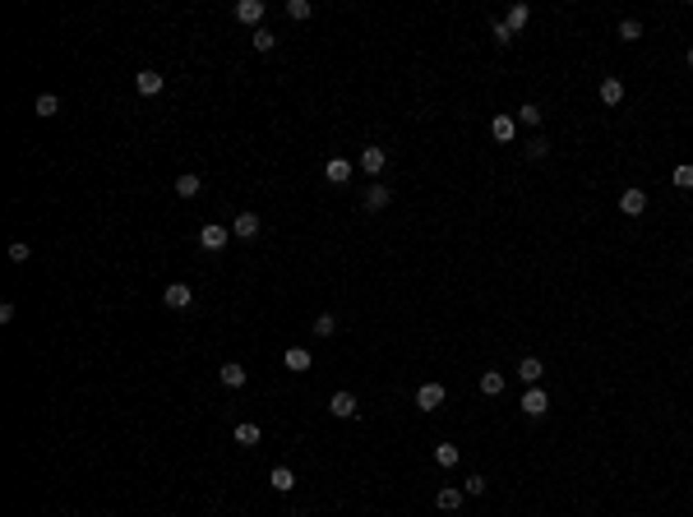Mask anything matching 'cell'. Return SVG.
<instances>
[{
	"label": "cell",
	"mask_w": 693,
	"mask_h": 517,
	"mask_svg": "<svg viewBox=\"0 0 693 517\" xmlns=\"http://www.w3.org/2000/svg\"><path fill=\"white\" fill-rule=\"evenodd\" d=\"M231 241V227H222V222H208V227L199 231V245L208 250V254H217V250H227Z\"/></svg>",
	"instance_id": "obj_1"
},
{
	"label": "cell",
	"mask_w": 693,
	"mask_h": 517,
	"mask_svg": "<svg viewBox=\"0 0 693 517\" xmlns=\"http://www.w3.org/2000/svg\"><path fill=\"white\" fill-rule=\"evenodd\" d=\"M444 397H448L444 383H421V388H416V407H421V411H439V407H444Z\"/></svg>",
	"instance_id": "obj_2"
},
{
	"label": "cell",
	"mask_w": 693,
	"mask_h": 517,
	"mask_svg": "<svg viewBox=\"0 0 693 517\" xmlns=\"http://www.w3.org/2000/svg\"><path fill=\"white\" fill-rule=\"evenodd\" d=\"M518 379H523L527 388H541V379H545V361H541V356H523V361H518Z\"/></svg>",
	"instance_id": "obj_3"
},
{
	"label": "cell",
	"mask_w": 693,
	"mask_h": 517,
	"mask_svg": "<svg viewBox=\"0 0 693 517\" xmlns=\"http://www.w3.org/2000/svg\"><path fill=\"white\" fill-rule=\"evenodd\" d=\"M328 411H333L338 420H352L356 411H361V402H356V393H347V388H338V393L328 397Z\"/></svg>",
	"instance_id": "obj_4"
},
{
	"label": "cell",
	"mask_w": 693,
	"mask_h": 517,
	"mask_svg": "<svg viewBox=\"0 0 693 517\" xmlns=\"http://www.w3.org/2000/svg\"><path fill=\"white\" fill-rule=\"evenodd\" d=\"M619 213L624 217H643L647 213V190H638V185L624 190V194H619Z\"/></svg>",
	"instance_id": "obj_5"
},
{
	"label": "cell",
	"mask_w": 693,
	"mask_h": 517,
	"mask_svg": "<svg viewBox=\"0 0 693 517\" xmlns=\"http://www.w3.org/2000/svg\"><path fill=\"white\" fill-rule=\"evenodd\" d=\"M490 134L499 139V143H513V139H518V116H508V111H499V116L490 121Z\"/></svg>",
	"instance_id": "obj_6"
},
{
	"label": "cell",
	"mask_w": 693,
	"mask_h": 517,
	"mask_svg": "<svg viewBox=\"0 0 693 517\" xmlns=\"http://www.w3.org/2000/svg\"><path fill=\"white\" fill-rule=\"evenodd\" d=\"M236 19L250 28H263V0H236Z\"/></svg>",
	"instance_id": "obj_7"
},
{
	"label": "cell",
	"mask_w": 693,
	"mask_h": 517,
	"mask_svg": "<svg viewBox=\"0 0 693 517\" xmlns=\"http://www.w3.org/2000/svg\"><path fill=\"white\" fill-rule=\"evenodd\" d=\"M384 167H388V152H384V148H374V143H370V148H361V171H365V176H379Z\"/></svg>",
	"instance_id": "obj_8"
},
{
	"label": "cell",
	"mask_w": 693,
	"mask_h": 517,
	"mask_svg": "<svg viewBox=\"0 0 693 517\" xmlns=\"http://www.w3.org/2000/svg\"><path fill=\"white\" fill-rule=\"evenodd\" d=\"M162 83H167V79L157 74V70H139V74H134L139 97H157V92H162Z\"/></svg>",
	"instance_id": "obj_9"
},
{
	"label": "cell",
	"mask_w": 693,
	"mask_h": 517,
	"mask_svg": "<svg viewBox=\"0 0 693 517\" xmlns=\"http://www.w3.org/2000/svg\"><path fill=\"white\" fill-rule=\"evenodd\" d=\"M190 301H194V291L185 287V282H171V287L162 291V305H167V310H185Z\"/></svg>",
	"instance_id": "obj_10"
},
{
	"label": "cell",
	"mask_w": 693,
	"mask_h": 517,
	"mask_svg": "<svg viewBox=\"0 0 693 517\" xmlns=\"http://www.w3.org/2000/svg\"><path fill=\"white\" fill-rule=\"evenodd\" d=\"M323 176H328V185H347L352 181V162H347V157H328V162H323Z\"/></svg>",
	"instance_id": "obj_11"
},
{
	"label": "cell",
	"mask_w": 693,
	"mask_h": 517,
	"mask_svg": "<svg viewBox=\"0 0 693 517\" xmlns=\"http://www.w3.org/2000/svg\"><path fill=\"white\" fill-rule=\"evenodd\" d=\"M231 236H236V241H254V236H259V217H254V213H241L236 222H231Z\"/></svg>",
	"instance_id": "obj_12"
},
{
	"label": "cell",
	"mask_w": 693,
	"mask_h": 517,
	"mask_svg": "<svg viewBox=\"0 0 693 517\" xmlns=\"http://www.w3.org/2000/svg\"><path fill=\"white\" fill-rule=\"evenodd\" d=\"M601 102H605V107H619V102H624V79H615V74L601 79Z\"/></svg>",
	"instance_id": "obj_13"
},
{
	"label": "cell",
	"mask_w": 693,
	"mask_h": 517,
	"mask_svg": "<svg viewBox=\"0 0 693 517\" xmlns=\"http://www.w3.org/2000/svg\"><path fill=\"white\" fill-rule=\"evenodd\" d=\"M545 407H550L545 388H527V393H523V411H527V416H545Z\"/></svg>",
	"instance_id": "obj_14"
},
{
	"label": "cell",
	"mask_w": 693,
	"mask_h": 517,
	"mask_svg": "<svg viewBox=\"0 0 693 517\" xmlns=\"http://www.w3.org/2000/svg\"><path fill=\"white\" fill-rule=\"evenodd\" d=\"M268 485H273L277 494H292V489H296V472H292V467H273V472H268Z\"/></svg>",
	"instance_id": "obj_15"
},
{
	"label": "cell",
	"mask_w": 693,
	"mask_h": 517,
	"mask_svg": "<svg viewBox=\"0 0 693 517\" xmlns=\"http://www.w3.org/2000/svg\"><path fill=\"white\" fill-rule=\"evenodd\" d=\"M434 462L444 467V472H453L462 462V453H458V443H434Z\"/></svg>",
	"instance_id": "obj_16"
},
{
	"label": "cell",
	"mask_w": 693,
	"mask_h": 517,
	"mask_svg": "<svg viewBox=\"0 0 693 517\" xmlns=\"http://www.w3.org/2000/svg\"><path fill=\"white\" fill-rule=\"evenodd\" d=\"M388 199H393L388 185H370V190H365V208H370V213H379V208H388Z\"/></svg>",
	"instance_id": "obj_17"
},
{
	"label": "cell",
	"mask_w": 693,
	"mask_h": 517,
	"mask_svg": "<svg viewBox=\"0 0 693 517\" xmlns=\"http://www.w3.org/2000/svg\"><path fill=\"white\" fill-rule=\"evenodd\" d=\"M462 499H467V494H462V489H453V485H444L439 494H434V503H439L444 513H458V508H462Z\"/></svg>",
	"instance_id": "obj_18"
},
{
	"label": "cell",
	"mask_w": 693,
	"mask_h": 517,
	"mask_svg": "<svg viewBox=\"0 0 693 517\" xmlns=\"http://www.w3.org/2000/svg\"><path fill=\"white\" fill-rule=\"evenodd\" d=\"M259 439H263V429L254 425V420H241V425H236V443H245V448H259Z\"/></svg>",
	"instance_id": "obj_19"
},
{
	"label": "cell",
	"mask_w": 693,
	"mask_h": 517,
	"mask_svg": "<svg viewBox=\"0 0 693 517\" xmlns=\"http://www.w3.org/2000/svg\"><path fill=\"white\" fill-rule=\"evenodd\" d=\"M310 365H314V361H310L305 347H287V369H292V374H305Z\"/></svg>",
	"instance_id": "obj_20"
},
{
	"label": "cell",
	"mask_w": 693,
	"mask_h": 517,
	"mask_svg": "<svg viewBox=\"0 0 693 517\" xmlns=\"http://www.w3.org/2000/svg\"><path fill=\"white\" fill-rule=\"evenodd\" d=\"M199 190H203V181L194 176V171H185V176H176V194H181V199H194Z\"/></svg>",
	"instance_id": "obj_21"
},
{
	"label": "cell",
	"mask_w": 693,
	"mask_h": 517,
	"mask_svg": "<svg viewBox=\"0 0 693 517\" xmlns=\"http://www.w3.org/2000/svg\"><path fill=\"white\" fill-rule=\"evenodd\" d=\"M245 379H250L245 365H236V361H227V365H222V383H227V388H245Z\"/></svg>",
	"instance_id": "obj_22"
},
{
	"label": "cell",
	"mask_w": 693,
	"mask_h": 517,
	"mask_svg": "<svg viewBox=\"0 0 693 517\" xmlns=\"http://www.w3.org/2000/svg\"><path fill=\"white\" fill-rule=\"evenodd\" d=\"M481 393L499 397V393H504V374H499V369H485V374H481Z\"/></svg>",
	"instance_id": "obj_23"
},
{
	"label": "cell",
	"mask_w": 693,
	"mask_h": 517,
	"mask_svg": "<svg viewBox=\"0 0 693 517\" xmlns=\"http://www.w3.org/2000/svg\"><path fill=\"white\" fill-rule=\"evenodd\" d=\"M527 19H532V10H527V5H513L504 23H508V32H523V28H527Z\"/></svg>",
	"instance_id": "obj_24"
},
{
	"label": "cell",
	"mask_w": 693,
	"mask_h": 517,
	"mask_svg": "<svg viewBox=\"0 0 693 517\" xmlns=\"http://www.w3.org/2000/svg\"><path fill=\"white\" fill-rule=\"evenodd\" d=\"M250 42H254V51H273V46H277V32H273V28H254V32H250Z\"/></svg>",
	"instance_id": "obj_25"
},
{
	"label": "cell",
	"mask_w": 693,
	"mask_h": 517,
	"mask_svg": "<svg viewBox=\"0 0 693 517\" xmlns=\"http://www.w3.org/2000/svg\"><path fill=\"white\" fill-rule=\"evenodd\" d=\"M56 111H61V97H56V92H42V97H37V116H42V121H51Z\"/></svg>",
	"instance_id": "obj_26"
},
{
	"label": "cell",
	"mask_w": 693,
	"mask_h": 517,
	"mask_svg": "<svg viewBox=\"0 0 693 517\" xmlns=\"http://www.w3.org/2000/svg\"><path fill=\"white\" fill-rule=\"evenodd\" d=\"M518 125H532V130L541 125V107H536V102H523V107H518Z\"/></svg>",
	"instance_id": "obj_27"
},
{
	"label": "cell",
	"mask_w": 693,
	"mask_h": 517,
	"mask_svg": "<svg viewBox=\"0 0 693 517\" xmlns=\"http://www.w3.org/2000/svg\"><path fill=\"white\" fill-rule=\"evenodd\" d=\"M638 37H643V23H638V19H624V23H619V42H638Z\"/></svg>",
	"instance_id": "obj_28"
},
{
	"label": "cell",
	"mask_w": 693,
	"mask_h": 517,
	"mask_svg": "<svg viewBox=\"0 0 693 517\" xmlns=\"http://www.w3.org/2000/svg\"><path fill=\"white\" fill-rule=\"evenodd\" d=\"M287 14H292L296 23H305V19L314 14V10H310V0H287Z\"/></svg>",
	"instance_id": "obj_29"
},
{
	"label": "cell",
	"mask_w": 693,
	"mask_h": 517,
	"mask_svg": "<svg viewBox=\"0 0 693 517\" xmlns=\"http://www.w3.org/2000/svg\"><path fill=\"white\" fill-rule=\"evenodd\" d=\"M314 333H319V337H333V333H338V319H333V314H319V319H314Z\"/></svg>",
	"instance_id": "obj_30"
},
{
	"label": "cell",
	"mask_w": 693,
	"mask_h": 517,
	"mask_svg": "<svg viewBox=\"0 0 693 517\" xmlns=\"http://www.w3.org/2000/svg\"><path fill=\"white\" fill-rule=\"evenodd\" d=\"M28 258H32V250H28L23 241H14V245H10V263H28Z\"/></svg>",
	"instance_id": "obj_31"
},
{
	"label": "cell",
	"mask_w": 693,
	"mask_h": 517,
	"mask_svg": "<svg viewBox=\"0 0 693 517\" xmlns=\"http://www.w3.org/2000/svg\"><path fill=\"white\" fill-rule=\"evenodd\" d=\"M462 494H472V499H476V494H485V476H472V480H462Z\"/></svg>",
	"instance_id": "obj_32"
},
{
	"label": "cell",
	"mask_w": 693,
	"mask_h": 517,
	"mask_svg": "<svg viewBox=\"0 0 693 517\" xmlns=\"http://www.w3.org/2000/svg\"><path fill=\"white\" fill-rule=\"evenodd\" d=\"M675 185L679 190H693V167H675Z\"/></svg>",
	"instance_id": "obj_33"
},
{
	"label": "cell",
	"mask_w": 693,
	"mask_h": 517,
	"mask_svg": "<svg viewBox=\"0 0 693 517\" xmlns=\"http://www.w3.org/2000/svg\"><path fill=\"white\" fill-rule=\"evenodd\" d=\"M494 42H499V46H508V42H513V32H508V23H504V19H494Z\"/></svg>",
	"instance_id": "obj_34"
},
{
	"label": "cell",
	"mask_w": 693,
	"mask_h": 517,
	"mask_svg": "<svg viewBox=\"0 0 693 517\" xmlns=\"http://www.w3.org/2000/svg\"><path fill=\"white\" fill-rule=\"evenodd\" d=\"M545 152H550V148H545V139H532V143H527V157H532V162H541Z\"/></svg>",
	"instance_id": "obj_35"
},
{
	"label": "cell",
	"mask_w": 693,
	"mask_h": 517,
	"mask_svg": "<svg viewBox=\"0 0 693 517\" xmlns=\"http://www.w3.org/2000/svg\"><path fill=\"white\" fill-rule=\"evenodd\" d=\"M684 61H689V70H693V46H689V56H684Z\"/></svg>",
	"instance_id": "obj_36"
}]
</instances>
